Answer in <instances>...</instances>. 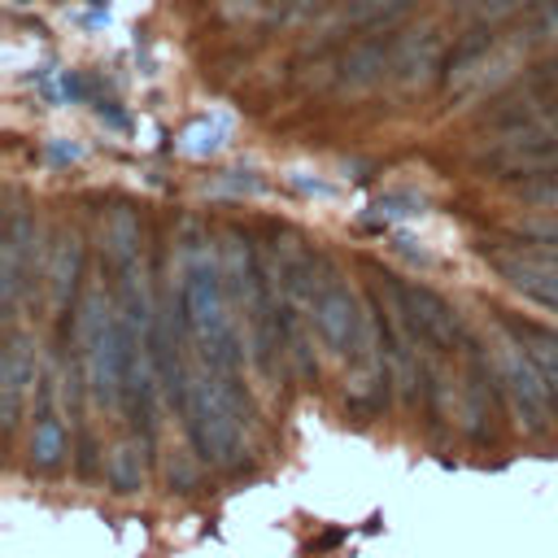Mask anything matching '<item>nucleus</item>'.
I'll return each instance as SVG.
<instances>
[{
    "instance_id": "obj_1",
    "label": "nucleus",
    "mask_w": 558,
    "mask_h": 558,
    "mask_svg": "<svg viewBox=\"0 0 558 558\" xmlns=\"http://www.w3.org/2000/svg\"><path fill=\"white\" fill-rule=\"evenodd\" d=\"M183 427L192 436V449L214 466H235L244 453V423H248V397L235 375L201 371L192 375L187 401H183Z\"/></svg>"
},
{
    "instance_id": "obj_2",
    "label": "nucleus",
    "mask_w": 558,
    "mask_h": 558,
    "mask_svg": "<svg viewBox=\"0 0 558 558\" xmlns=\"http://www.w3.org/2000/svg\"><path fill=\"white\" fill-rule=\"evenodd\" d=\"M366 270L375 275V292L388 296V305L401 318V327L410 331V340L423 344L427 353H453V349H466L475 340L466 331V323L458 318V310L440 292H432L423 283H410L392 270H379L375 262H366Z\"/></svg>"
},
{
    "instance_id": "obj_3",
    "label": "nucleus",
    "mask_w": 558,
    "mask_h": 558,
    "mask_svg": "<svg viewBox=\"0 0 558 558\" xmlns=\"http://www.w3.org/2000/svg\"><path fill=\"white\" fill-rule=\"evenodd\" d=\"M179 296H183L187 327H192V336L201 340V353H205L209 371L235 375V371H240V349H235V331H231V318H227L218 266H214L209 257H192Z\"/></svg>"
},
{
    "instance_id": "obj_4",
    "label": "nucleus",
    "mask_w": 558,
    "mask_h": 558,
    "mask_svg": "<svg viewBox=\"0 0 558 558\" xmlns=\"http://www.w3.org/2000/svg\"><path fill=\"white\" fill-rule=\"evenodd\" d=\"M310 323L318 327L323 344L331 353H353L362 344V331H366V318L357 310V296L353 288L340 279V270L331 262H318V283H314V301H310Z\"/></svg>"
},
{
    "instance_id": "obj_5",
    "label": "nucleus",
    "mask_w": 558,
    "mask_h": 558,
    "mask_svg": "<svg viewBox=\"0 0 558 558\" xmlns=\"http://www.w3.org/2000/svg\"><path fill=\"white\" fill-rule=\"evenodd\" d=\"M497 371H501V388H506V397H510V405H514L519 423H523L532 436L549 432L554 388H549L545 371L536 366V357H532L514 336L501 344V353H497Z\"/></svg>"
},
{
    "instance_id": "obj_6",
    "label": "nucleus",
    "mask_w": 558,
    "mask_h": 558,
    "mask_svg": "<svg viewBox=\"0 0 558 558\" xmlns=\"http://www.w3.org/2000/svg\"><path fill=\"white\" fill-rule=\"evenodd\" d=\"M392 61H397V39H362L340 65V87H371L392 70Z\"/></svg>"
},
{
    "instance_id": "obj_7",
    "label": "nucleus",
    "mask_w": 558,
    "mask_h": 558,
    "mask_svg": "<svg viewBox=\"0 0 558 558\" xmlns=\"http://www.w3.org/2000/svg\"><path fill=\"white\" fill-rule=\"evenodd\" d=\"M26 244H35V227L26 214H9V227H4V240H0V253H4V310L17 305L22 296V270H26Z\"/></svg>"
},
{
    "instance_id": "obj_8",
    "label": "nucleus",
    "mask_w": 558,
    "mask_h": 558,
    "mask_svg": "<svg viewBox=\"0 0 558 558\" xmlns=\"http://www.w3.org/2000/svg\"><path fill=\"white\" fill-rule=\"evenodd\" d=\"M35 366H31V353H26V340L13 336L9 349H4V366H0V384H4V423L13 427L17 423V410H22V388L31 384Z\"/></svg>"
},
{
    "instance_id": "obj_9",
    "label": "nucleus",
    "mask_w": 558,
    "mask_h": 558,
    "mask_svg": "<svg viewBox=\"0 0 558 558\" xmlns=\"http://www.w3.org/2000/svg\"><path fill=\"white\" fill-rule=\"evenodd\" d=\"M78 275H83V244L78 235H70L57 253V266H52V301H57V314H61V327L70 323V310H74V288H78Z\"/></svg>"
},
{
    "instance_id": "obj_10",
    "label": "nucleus",
    "mask_w": 558,
    "mask_h": 558,
    "mask_svg": "<svg viewBox=\"0 0 558 558\" xmlns=\"http://www.w3.org/2000/svg\"><path fill=\"white\" fill-rule=\"evenodd\" d=\"M61 458H65V432L48 410H39L35 414V436H31V466L52 471Z\"/></svg>"
},
{
    "instance_id": "obj_11",
    "label": "nucleus",
    "mask_w": 558,
    "mask_h": 558,
    "mask_svg": "<svg viewBox=\"0 0 558 558\" xmlns=\"http://www.w3.org/2000/svg\"><path fill=\"white\" fill-rule=\"evenodd\" d=\"M105 475H109V484H113L118 493H135V488L144 484L140 453H135L131 445H118V449L109 453V462H105Z\"/></svg>"
},
{
    "instance_id": "obj_12",
    "label": "nucleus",
    "mask_w": 558,
    "mask_h": 558,
    "mask_svg": "<svg viewBox=\"0 0 558 558\" xmlns=\"http://www.w3.org/2000/svg\"><path fill=\"white\" fill-rule=\"evenodd\" d=\"M519 201L558 209V174H554V179H532V183H523V187H519Z\"/></svg>"
},
{
    "instance_id": "obj_13",
    "label": "nucleus",
    "mask_w": 558,
    "mask_h": 558,
    "mask_svg": "<svg viewBox=\"0 0 558 558\" xmlns=\"http://www.w3.org/2000/svg\"><path fill=\"white\" fill-rule=\"evenodd\" d=\"M74 453H78V458H74L78 475H83V480H92V475H96V440H92L87 432L78 436V449H74Z\"/></svg>"
},
{
    "instance_id": "obj_14",
    "label": "nucleus",
    "mask_w": 558,
    "mask_h": 558,
    "mask_svg": "<svg viewBox=\"0 0 558 558\" xmlns=\"http://www.w3.org/2000/svg\"><path fill=\"white\" fill-rule=\"evenodd\" d=\"M248 4H253V0H222L227 13H240V9H248Z\"/></svg>"
}]
</instances>
